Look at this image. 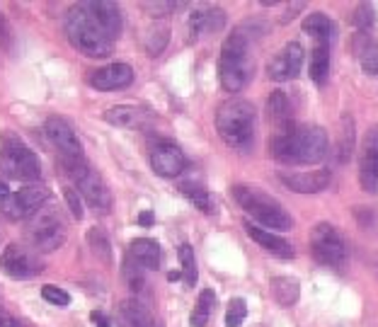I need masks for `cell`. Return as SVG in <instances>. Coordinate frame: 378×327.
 Instances as JSON below:
<instances>
[{"mask_svg": "<svg viewBox=\"0 0 378 327\" xmlns=\"http://www.w3.org/2000/svg\"><path fill=\"white\" fill-rule=\"evenodd\" d=\"M10 194V189H8V185H5V182H0V201H3L5 197H8Z\"/></svg>", "mask_w": 378, "mask_h": 327, "instance_id": "cell-45", "label": "cell"}, {"mask_svg": "<svg viewBox=\"0 0 378 327\" xmlns=\"http://www.w3.org/2000/svg\"><path fill=\"white\" fill-rule=\"evenodd\" d=\"M267 116H269V121H274V124L279 126V131L289 129V124H291V105H289V97H286L282 90H277V93L269 95Z\"/></svg>", "mask_w": 378, "mask_h": 327, "instance_id": "cell-25", "label": "cell"}, {"mask_svg": "<svg viewBox=\"0 0 378 327\" xmlns=\"http://www.w3.org/2000/svg\"><path fill=\"white\" fill-rule=\"evenodd\" d=\"M180 277H182V272H170V274H167V279H170V281H177Z\"/></svg>", "mask_w": 378, "mask_h": 327, "instance_id": "cell-46", "label": "cell"}, {"mask_svg": "<svg viewBox=\"0 0 378 327\" xmlns=\"http://www.w3.org/2000/svg\"><path fill=\"white\" fill-rule=\"evenodd\" d=\"M0 272L13 279H32L42 272V259L22 245H8L0 254Z\"/></svg>", "mask_w": 378, "mask_h": 327, "instance_id": "cell-12", "label": "cell"}, {"mask_svg": "<svg viewBox=\"0 0 378 327\" xmlns=\"http://www.w3.org/2000/svg\"><path fill=\"white\" fill-rule=\"evenodd\" d=\"M310 250H313V257L320 264H328V267H340L347 257V245L342 240V235L335 231V226L330 223H318L310 235Z\"/></svg>", "mask_w": 378, "mask_h": 327, "instance_id": "cell-11", "label": "cell"}, {"mask_svg": "<svg viewBox=\"0 0 378 327\" xmlns=\"http://www.w3.org/2000/svg\"><path fill=\"white\" fill-rule=\"evenodd\" d=\"M66 34L80 54L90 59H105L114 49V39L107 34V29L95 20V15L83 3L73 5L66 13Z\"/></svg>", "mask_w": 378, "mask_h": 327, "instance_id": "cell-2", "label": "cell"}, {"mask_svg": "<svg viewBox=\"0 0 378 327\" xmlns=\"http://www.w3.org/2000/svg\"><path fill=\"white\" fill-rule=\"evenodd\" d=\"M129 257L134 259L136 264H141L143 269H158L162 262V250L156 240L151 238H139L131 243L129 248Z\"/></svg>", "mask_w": 378, "mask_h": 327, "instance_id": "cell-21", "label": "cell"}, {"mask_svg": "<svg viewBox=\"0 0 378 327\" xmlns=\"http://www.w3.org/2000/svg\"><path fill=\"white\" fill-rule=\"evenodd\" d=\"M213 303H216V294H213L211 289H204L202 294H199L197 305H194L189 323H192L194 327H204V325H206L209 318H211V313H213Z\"/></svg>", "mask_w": 378, "mask_h": 327, "instance_id": "cell-29", "label": "cell"}, {"mask_svg": "<svg viewBox=\"0 0 378 327\" xmlns=\"http://www.w3.org/2000/svg\"><path fill=\"white\" fill-rule=\"evenodd\" d=\"M68 175L75 180L80 197L88 201V206L93 208L95 213L107 216V213L112 211V192L109 187H107V182L100 177V172H95L93 167L88 165H80L75 167V170H70Z\"/></svg>", "mask_w": 378, "mask_h": 327, "instance_id": "cell-8", "label": "cell"}, {"mask_svg": "<svg viewBox=\"0 0 378 327\" xmlns=\"http://www.w3.org/2000/svg\"><path fill=\"white\" fill-rule=\"evenodd\" d=\"M177 254H180V264H182V277L189 286L197 284V259H194V250L192 245H180V250H177Z\"/></svg>", "mask_w": 378, "mask_h": 327, "instance_id": "cell-33", "label": "cell"}, {"mask_svg": "<svg viewBox=\"0 0 378 327\" xmlns=\"http://www.w3.org/2000/svg\"><path fill=\"white\" fill-rule=\"evenodd\" d=\"M0 327H20V323L8 313V310L0 308Z\"/></svg>", "mask_w": 378, "mask_h": 327, "instance_id": "cell-42", "label": "cell"}, {"mask_svg": "<svg viewBox=\"0 0 378 327\" xmlns=\"http://www.w3.org/2000/svg\"><path fill=\"white\" fill-rule=\"evenodd\" d=\"M272 153L286 165H313L328 155V134L320 126H289L274 136Z\"/></svg>", "mask_w": 378, "mask_h": 327, "instance_id": "cell-1", "label": "cell"}, {"mask_svg": "<svg viewBox=\"0 0 378 327\" xmlns=\"http://www.w3.org/2000/svg\"><path fill=\"white\" fill-rule=\"evenodd\" d=\"M359 61L366 75H378V44L366 42V47L359 51Z\"/></svg>", "mask_w": 378, "mask_h": 327, "instance_id": "cell-34", "label": "cell"}, {"mask_svg": "<svg viewBox=\"0 0 378 327\" xmlns=\"http://www.w3.org/2000/svg\"><path fill=\"white\" fill-rule=\"evenodd\" d=\"M233 197H236V201L245 208V213H250L255 221L262 223L267 231H289L291 223H294L289 213L284 211L282 204L269 197V194L257 192V189L252 187L238 185L233 187Z\"/></svg>", "mask_w": 378, "mask_h": 327, "instance_id": "cell-5", "label": "cell"}, {"mask_svg": "<svg viewBox=\"0 0 378 327\" xmlns=\"http://www.w3.org/2000/svg\"><path fill=\"white\" fill-rule=\"evenodd\" d=\"M248 315V305H245L243 298H233L228 303V310H226V327H240Z\"/></svg>", "mask_w": 378, "mask_h": 327, "instance_id": "cell-35", "label": "cell"}, {"mask_svg": "<svg viewBox=\"0 0 378 327\" xmlns=\"http://www.w3.org/2000/svg\"><path fill=\"white\" fill-rule=\"evenodd\" d=\"M63 197H66V201H68V208H70V213H73V218L80 221V218H83V201H80L78 192L68 187V189H63Z\"/></svg>", "mask_w": 378, "mask_h": 327, "instance_id": "cell-40", "label": "cell"}, {"mask_svg": "<svg viewBox=\"0 0 378 327\" xmlns=\"http://www.w3.org/2000/svg\"><path fill=\"white\" fill-rule=\"evenodd\" d=\"M141 264H136L134 259H126L124 264V277H126V284L131 286L134 291H143V284H146V279H143V272H141Z\"/></svg>", "mask_w": 378, "mask_h": 327, "instance_id": "cell-37", "label": "cell"}, {"mask_svg": "<svg viewBox=\"0 0 378 327\" xmlns=\"http://www.w3.org/2000/svg\"><path fill=\"white\" fill-rule=\"evenodd\" d=\"M134 83V68L126 63H109L90 75V85L97 90H119Z\"/></svg>", "mask_w": 378, "mask_h": 327, "instance_id": "cell-18", "label": "cell"}, {"mask_svg": "<svg viewBox=\"0 0 378 327\" xmlns=\"http://www.w3.org/2000/svg\"><path fill=\"white\" fill-rule=\"evenodd\" d=\"M303 32L310 34V37H313L318 44H325V47H328L332 39L337 37V24L332 22L328 15L313 13V15H308V17L303 20Z\"/></svg>", "mask_w": 378, "mask_h": 327, "instance_id": "cell-23", "label": "cell"}, {"mask_svg": "<svg viewBox=\"0 0 378 327\" xmlns=\"http://www.w3.org/2000/svg\"><path fill=\"white\" fill-rule=\"evenodd\" d=\"M83 5L95 15V20L107 29V34H109L112 39L119 37L121 34V13L114 3H109V0H85Z\"/></svg>", "mask_w": 378, "mask_h": 327, "instance_id": "cell-19", "label": "cell"}, {"mask_svg": "<svg viewBox=\"0 0 378 327\" xmlns=\"http://www.w3.org/2000/svg\"><path fill=\"white\" fill-rule=\"evenodd\" d=\"M90 318H93V323H95V327H112V323H109V318H107L105 313H100V310H95L93 315H90Z\"/></svg>", "mask_w": 378, "mask_h": 327, "instance_id": "cell-43", "label": "cell"}, {"mask_svg": "<svg viewBox=\"0 0 378 327\" xmlns=\"http://www.w3.org/2000/svg\"><path fill=\"white\" fill-rule=\"evenodd\" d=\"M272 296L282 308H291V305H296V301H298V296H301L298 281L291 277L272 279Z\"/></svg>", "mask_w": 378, "mask_h": 327, "instance_id": "cell-26", "label": "cell"}, {"mask_svg": "<svg viewBox=\"0 0 378 327\" xmlns=\"http://www.w3.org/2000/svg\"><path fill=\"white\" fill-rule=\"evenodd\" d=\"M303 8H305V3H291L289 8H286V15L282 17V22H289V20H294L296 13H301Z\"/></svg>", "mask_w": 378, "mask_h": 327, "instance_id": "cell-41", "label": "cell"}, {"mask_svg": "<svg viewBox=\"0 0 378 327\" xmlns=\"http://www.w3.org/2000/svg\"><path fill=\"white\" fill-rule=\"evenodd\" d=\"M119 325L121 327H160L153 313L139 301H124L119 305Z\"/></svg>", "mask_w": 378, "mask_h": 327, "instance_id": "cell-22", "label": "cell"}, {"mask_svg": "<svg viewBox=\"0 0 378 327\" xmlns=\"http://www.w3.org/2000/svg\"><path fill=\"white\" fill-rule=\"evenodd\" d=\"M250 75H252V63L248 59V34L238 27L223 42L221 59H218V78H221L223 90L240 93L248 85Z\"/></svg>", "mask_w": 378, "mask_h": 327, "instance_id": "cell-4", "label": "cell"}, {"mask_svg": "<svg viewBox=\"0 0 378 327\" xmlns=\"http://www.w3.org/2000/svg\"><path fill=\"white\" fill-rule=\"evenodd\" d=\"M284 187H289L291 192H298V194H318L323 189H328L332 175L330 170H313V172H282L279 175Z\"/></svg>", "mask_w": 378, "mask_h": 327, "instance_id": "cell-16", "label": "cell"}, {"mask_svg": "<svg viewBox=\"0 0 378 327\" xmlns=\"http://www.w3.org/2000/svg\"><path fill=\"white\" fill-rule=\"evenodd\" d=\"M301 66H303V47L291 42L267 63V75L277 83H286L301 73Z\"/></svg>", "mask_w": 378, "mask_h": 327, "instance_id": "cell-14", "label": "cell"}, {"mask_svg": "<svg viewBox=\"0 0 378 327\" xmlns=\"http://www.w3.org/2000/svg\"><path fill=\"white\" fill-rule=\"evenodd\" d=\"M245 233H248L250 238L259 245V248H264L267 252L277 254L279 259H291V257H294V250H291V245L286 243L284 238H279L277 233L267 231V228L252 226V223H245Z\"/></svg>", "mask_w": 378, "mask_h": 327, "instance_id": "cell-20", "label": "cell"}, {"mask_svg": "<svg viewBox=\"0 0 378 327\" xmlns=\"http://www.w3.org/2000/svg\"><path fill=\"white\" fill-rule=\"evenodd\" d=\"M20 327H22V325H20Z\"/></svg>", "mask_w": 378, "mask_h": 327, "instance_id": "cell-47", "label": "cell"}, {"mask_svg": "<svg viewBox=\"0 0 378 327\" xmlns=\"http://www.w3.org/2000/svg\"><path fill=\"white\" fill-rule=\"evenodd\" d=\"M180 189H182V194H185L189 201L194 204V206L202 208L204 213H211V197H209L206 189L199 187V185H192V182H185Z\"/></svg>", "mask_w": 378, "mask_h": 327, "instance_id": "cell-32", "label": "cell"}, {"mask_svg": "<svg viewBox=\"0 0 378 327\" xmlns=\"http://www.w3.org/2000/svg\"><path fill=\"white\" fill-rule=\"evenodd\" d=\"M359 182L361 189L374 194L378 189V126H371L361 143L359 158Z\"/></svg>", "mask_w": 378, "mask_h": 327, "instance_id": "cell-13", "label": "cell"}, {"mask_svg": "<svg viewBox=\"0 0 378 327\" xmlns=\"http://www.w3.org/2000/svg\"><path fill=\"white\" fill-rule=\"evenodd\" d=\"M167 39H170V34H167V27H162V24H156V27L148 29L146 39H143V44H146L148 56H158V54H162V49L167 47Z\"/></svg>", "mask_w": 378, "mask_h": 327, "instance_id": "cell-31", "label": "cell"}, {"mask_svg": "<svg viewBox=\"0 0 378 327\" xmlns=\"http://www.w3.org/2000/svg\"><path fill=\"white\" fill-rule=\"evenodd\" d=\"M0 175L17 182H39L42 180V162L24 143L10 139L0 151Z\"/></svg>", "mask_w": 378, "mask_h": 327, "instance_id": "cell-6", "label": "cell"}, {"mask_svg": "<svg viewBox=\"0 0 378 327\" xmlns=\"http://www.w3.org/2000/svg\"><path fill=\"white\" fill-rule=\"evenodd\" d=\"M354 119L351 114H342L340 119V134H337V146H335V158L340 165L349 162L351 153H354Z\"/></svg>", "mask_w": 378, "mask_h": 327, "instance_id": "cell-24", "label": "cell"}, {"mask_svg": "<svg viewBox=\"0 0 378 327\" xmlns=\"http://www.w3.org/2000/svg\"><path fill=\"white\" fill-rule=\"evenodd\" d=\"M180 3H170V0H156V3H143V10L151 13V17H165V15L175 13Z\"/></svg>", "mask_w": 378, "mask_h": 327, "instance_id": "cell-39", "label": "cell"}, {"mask_svg": "<svg viewBox=\"0 0 378 327\" xmlns=\"http://www.w3.org/2000/svg\"><path fill=\"white\" fill-rule=\"evenodd\" d=\"M143 119H146V112L129 105L112 107L109 112H105V121H109L114 126H139Z\"/></svg>", "mask_w": 378, "mask_h": 327, "instance_id": "cell-27", "label": "cell"}, {"mask_svg": "<svg viewBox=\"0 0 378 327\" xmlns=\"http://www.w3.org/2000/svg\"><path fill=\"white\" fill-rule=\"evenodd\" d=\"M376 22V10L371 3H361L359 8L354 10V24L359 29H371Z\"/></svg>", "mask_w": 378, "mask_h": 327, "instance_id": "cell-36", "label": "cell"}, {"mask_svg": "<svg viewBox=\"0 0 378 327\" xmlns=\"http://www.w3.org/2000/svg\"><path fill=\"white\" fill-rule=\"evenodd\" d=\"M88 245H90V250H93V254L97 259H102V262H109L112 259L109 238H107V233L102 231V228H93V231L88 233Z\"/></svg>", "mask_w": 378, "mask_h": 327, "instance_id": "cell-30", "label": "cell"}, {"mask_svg": "<svg viewBox=\"0 0 378 327\" xmlns=\"http://www.w3.org/2000/svg\"><path fill=\"white\" fill-rule=\"evenodd\" d=\"M216 131L231 148L248 151L255 143V107L248 100H233L223 102L216 112Z\"/></svg>", "mask_w": 378, "mask_h": 327, "instance_id": "cell-3", "label": "cell"}, {"mask_svg": "<svg viewBox=\"0 0 378 327\" xmlns=\"http://www.w3.org/2000/svg\"><path fill=\"white\" fill-rule=\"evenodd\" d=\"M49 199V189L47 185H34V187H24L15 194L0 201V213L10 221H24V218H32L34 213H39V208L44 206V201Z\"/></svg>", "mask_w": 378, "mask_h": 327, "instance_id": "cell-10", "label": "cell"}, {"mask_svg": "<svg viewBox=\"0 0 378 327\" xmlns=\"http://www.w3.org/2000/svg\"><path fill=\"white\" fill-rule=\"evenodd\" d=\"M27 233L37 250H42V252H54L66 240V223L61 221V216L54 208H47V211H39L37 216L32 218Z\"/></svg>", "mask_w": 378, "mask_h": 327, "instance_id": "cell-9", "label": "cell"}, {"mask_svg": "<svg viewBox=\"0 0 378 327\" xmlns=\"http://www.w3.org/2000/svg\"><path fill=\"white\" fill-rule=\"evenodd\" d=\"M42 296H44V301H49L51 305H59V308H66V305L70 303V296L66 294L63 289H59V286H44L42 289Z\"/></svg>", "mask_w": 378, "mask_h": 327, "instance_id": "cell-38", "label": "cell"}, {"mask_svg": "<svg viewBox=\"0 0 378 327\" xmlns=\"http://www.w3.org/2000/svg\"><path fill=\"white\" fill-rule=\"evenodd\" d=\"M151 165L160 177H177L187 165V158L175 143L158 141L151 148Z\"/></svg>", "mask_w": 378, "mask_h": 327, "instance_id": "cell-15", "label": "cell"}, {"mask_svg": "<svg viewBox=\"0 0 378 327\" xmlns=\"http://www.w3.org/2000/svg\"><path fill=\"white\" fill-rule=\"evenodd\" d=\"M44 131H47L49 141L54 143L56 151H59L61 160H63V165H66V172H70V170H75V167L85 165L83 143H80V139L75 136V131L70 129L68 121L59 119V116H51V119H47V126H44Z\"/></svg>", "mask_w": 378, "mask_h": 327, "instance_id": "cell-7", "label": "cell"}, {"mask_svg": "<svg viewBox=\"0 0 378 327\" xmlns=\"http://www.w3.org/2000/svg\"><path fill=\"white\" fill-rule=\"evenodd\" d=\"M226 27V13L221 8H211V5H204L197 8L189 17V37L199 39L204 34H216Z\"/></svg>", "mask_w": 378, "mask_h": 327, "instance_id": "cell-17", "label": "cell"}, {"mask_svg": "<svg viewBox=\"0 0 378 327\" xmlns=\"http://www.w3.org/2000/svg\"><path fill=\"white\" fill-rule=\"evenodd\" d=\"M328 73H330V49L325 44H318L310 54V78L313 83L323 85L328 80Z\"/></svg>", "mask_w": 378, "mask_h": 327, "instance_id": "cell-28", "label": "cell"}, {"mask_svg": "<svg viewBox=\"0 0 378 327\" xmlns=\"http://www.w3.org/2000/svg\"><path fill=\"white\" fill-rule=\"evenodd\" d=\"M153 221H156V218H153V213H151V211H143L141 216H139V223H141V226H153Z\"/></svg>", "mask_w": 378, "mask_h": 327, "instance_id": "cell-44", "label": "cell"}]
</instances>
